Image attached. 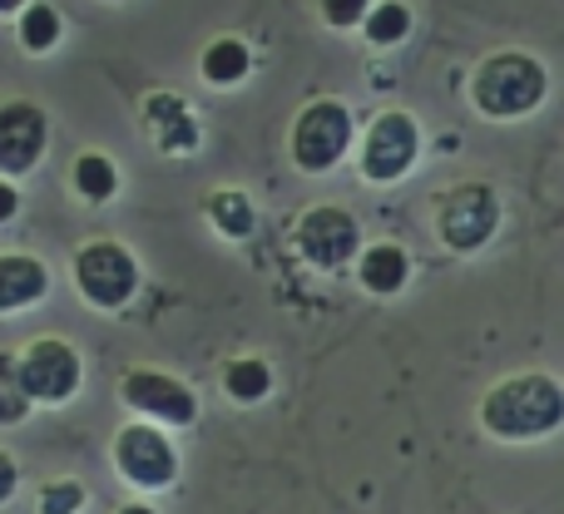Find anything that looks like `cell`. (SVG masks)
I'll list each match as a JSON object with an SVG mask.
<instances>
[{
	"label": "cell",
	"instance_id": "20",
	"mask_svg": "<svg viewBox=\"0 0 564 514\" xmlns=\"http://www.w3.org/2000/svg\"><path fill=\"white\" fill-rule=\"evenodd\" d=\"M361 30H367L371 45H401V40L411 35V10L401 6V0H381V6L367 10Z\"/></svg>",
	"mask_w": 564,
	"mask_h": 514
},
{
	"label": "cell",
	"instance_id": "6",
	"mask_svg": "<svg viewBox=\"0 0 564 514\" xmlns=\"http://www.w3.org/2000/svg\"><path fill=\"white\" fill-rule=\"evenodd\" d=\"M421 154V129L406 109H387L371 119L367 139H361V174L371 184H397L401 174H411Z\"/></svg>",
	"mask_w": 564,
	"mask_h": 514
},
{
	"label": "cell",
	"instance_id": "27",
	"mask_svg": "<svg viewBox=\"0 0 564 514\" xmlns=\"http://www.w3.org/2000/svg\"><path fill=\"white\" fill-rule=\"evenodd\" d=\"M119 514H154L149 505H119Z\"/></svg>",
	"mask_w": 564,
	"mask_h": 514
},
{
	"label": "cell",
	"instance_id": "5",
	"mask_svg": "<svg viewBox=\"0 0 564 514\" xmlns=\"http://www.w3.org/2000/svg\"><path fill=\"white\" fill-rule=\"evenodd\" d=\"M75 287L85 292L95 307H124L139 292V262L129 248L109 243V238L85 243L75 253Z\"/></svg>",
	"mask_w": 564,
	"mask_h": 514
},
{
	"label": "cell",
	"instance_id": "9",
	"mask_svg": "<svg viewBox=\"0 0 564 514\" xmlns=\"http://www.w3.org/2000/svg\"><path fill=\"white\" fill-rule=\"evenodd\" d=\"M119 396H124L129 411H139V416H149V420H164V426H188V420L198 416L194 391H188L178 376H169V371H154V367L124 371V381H119Z\"/></svg>",
	"mask_w": 564,
	"mask_h": 514
},
{
	"label": "cell",
	"instance_id": "18",
	"mask_svg": "<svg viewBox=\"0 0 564 514\" xmlns=\"http://www.w3.org/2000/svg\"><path fill=\"white\" fill-rule=\"evenodd\" d=\"M224 391L234 401H243V406H253V401H263L268 391H273V371L258 357H238V361H228V371H224Z\"/></svg>",
	"mask_w": 564,
	"mask_h": 514
},
{
	"label": "cell",
	"instance_id": "22",
	"mask_svg": "<svg viewBox=\"0 0 564 514\" xmlns=\"http://www.w3.org/2000/svg\"><path fill=\"white\" fill-rule=\"evenodd\" d=\"M35 510L40 514H79L85 510V485H79V480H45Z\"/></svg>",
	"mask_w": 564,
	"mask_h": 514
},
{
	"label": "cell",
	"instance_id": "13",
	"mask_svg": "<svg viewBox=\"0 0 564 514\" xmlns=\"http://www.w3.org/2000/svg\"><path fill=\"white\" fill-rule=\"evenodd\" d=\"M45 292H50L45 262H35L30 253L0 258V311H20V307H30V302H40Z\"/></svg>",
	"mask_w": 564,
	"mask_h": 514
},
{
	"label": "cell",
	"instance_id": "25",
	"mask_svg": "<svg viewBox=\"0 0 564 514\" xmlns=\"http://www.w3.org/2000/svg\"><path fill=\"white\" fill-rule=\"evenodd\" d=\"M15 214H20V194L10 188V178H0V223H10Z\"/></svg>",
	"mask_w": 564,
	"mask_h": 514
},
{
	"label": "cell",
	"instance_id": "23",
	"mask_svg": "<svg viewBox=\"0 0 564 514\" xmlns=\"http://www.w3.org/2000/svg\"><path fill=\"white\" fill-rule=\"evenodd\" d=\"M367 0H322V20L327 25H337V30H351V25H361L367 20Z\"/></svg>",
	"mask_w": 564,
	"mask_h": 514
},
{
	"label": "cell",
	"instance_id": "11",
	"mask_svg": "<svg viewBox=\"0 0 564 514\" xmlns=\"http://www.w3.org/2000/svg\"><path fill=\"white\" fill-rule=\"evenodd\" d=\"M45 139H50L45 109H35L30 99L0 105V174L6 178L30 174L40 164V154H45Z\"/></svg>",
	"mask_w": 564,
	"mask_h": 514
},
{
	"label": "cell",
	"instance_id": "15",
	"mask_svg": "<svg viewBox=\"0 0 564 514\" xmlns=\"http://www.w3.org/2000/svg\"><path fill=\"white\" fill-rule=\"evenodd\" d=\"M248 65H253V59H248V45L243 40H214V45L204 50V79L208 85H243L248 79Z\"/></svg>",
	"mask_w": 564,
	"mask_h": 514
},
{
	"label": "cell",
	"instance_id": "3",
	"mask_svg": "<svg viewBox=\"0 0 564 514\" xmlns=\"http://www.w3.org/2000/svg\"><path fill=\"white\" fill-rule=\"evenodd\" d=\"M351 149V109L341 99H312L292 124V164L302 174H327Z\"/></svg>",
	"mask_w": 564,
	"mask_h": 514
},
{
	"label": "cell",
	"instance_id": "10",
	"mask_svg": "<svg viewBox=\"0 0 564 514\" xmlns=\"http://www.w3.org/2000/svg\"><path fill=\"white\" fill-rule=\"evenodd\" d=\"M361 248V233H357V218L347 208H307L297 223V253L312 262V267H347Z\"/></svg>",
	"mask_w": 564,
	"mask_h": 514
},
{
	"label": "cell",
	"instance_id": "2",
	"mask_svg": "<svg viewBox=\"0 0 564 514\" xmlns=\"http://www.w3.org/2000/svg\"><path fill=\"white\" fill-rule=\"evenodd\" d=\"M545 95L550 75L525 50H500V55L480 59L476 79H470V99L486 119H525L545 105Z\"/></svg>",
	"mask_w": 564,
	"mask_h": 514
},
{
	"label": "cell",
	"instance_id": "7",
	"mask_svg": "<svg viewBox=\"0 0 564 514\" xmlns=\"http://www.w3.org/2000/svg\"><path fill=\"white\" fill-rule=\"evenodd\" d=\"M115 470L139 490H164L178 480V450L159 426H124L115 436Z\"/></svg>",
	"mask_w": 564,
	"mask_h": 514
},
{
	"label": "cell",
	"instance_id": "19",
	"mask_svg": "<svg viewBox=\"0 0 564 514\" xmlns=\"http://www.w3.org/2000/svg\"><path fill=\"white\" fill-rule=\"evenodd\" d=\"M20 45H25L30 55H45V50L59 45V10L50 6V0H30V6L20 10Z\"/></svg>",
	"mask_w": 564,
	"mask_h": 514
},
{
	"label": "cell",
	"instance_id": "16",
	"mask_svg": "<svg viewBox=\"0 0 564 514\" xmlns=\"http://www.w3.org/2000/svg\"><path fill=\"white\" fill-rule=\"evenodd\" d=\"M115 188H119L115 158H105V154H79L75 158V194L85 198V204H109Z\"/></svg>",
	"mask_w": 564,
	"mask_h": 514
},
{
	"label": "cell",
	"instance_id": "4",
	"mask_svg": "<svg viewBox=\"0 0 564 514\" xmlns=\"http://www.w3.org/2000/svg\"><path fill=\"white\" fill-rule=\"evenodd\" d=\"M500 228V198L490 184H456L436 204V233L451 253H476Z\"/></svg>",
	"mask_w": 564,
	"mask_h": 514
},
{
	"label": "cell",
	"instance_id": "21",
	"mask_svg": "<svg viewBox=\"0 0 564 514\" xmlns=\"http://www.w3.org/2000/svg\"><path fill=\"white\" fill-rule=\"evenodd\" d=\"M30 391L20 381V357H0V426H20L30 416Z\"/></svg>",
	"mask_w": 564,
	"mask_h": 514
},
{
	"label": "cell",
	"instance_id": "12",
	"mask_svg": "<svg viewBox=\"0 0 564 514\" xmlns=\"http://www.w3.org/2000/svg\"><path fill=\"white\" fill-rule=\"evenodd\" d=\"M144 129L164 154H188V149H198V139H204V129H198L188 99L164 95V89L144 99Z\"/></svg>",
	"mask_w": 564,
	"mask_h": 514
},
{
	"label": "cell",
	"instance_id": "26",
	"mask_svg": "<svg viewBox=\"0 0 564 514\" xmlns=\"http://www.w3.org/2000/svg\"><path fill=\"white\" fill-rule=\"evenodd\" d=\"M30 0H0V15H10V10H25Z\"/></svg>",
	"mask_w": 564,
	"mask_h": 514
},
{
	"label": "cell",
	"instance_id": "17",
	"mask_svg": "<svg viewBox=\"0 0 564 514\" xmlns=\"http://www.w3.org/2000/svg\"><path fill=\"white\" fill-rule=\"evenodd\" d=\"M208 218L224 238H248L253 233V204H248L243 188H218L208 194Z\"/></svg>",
	"mask_w": 564,
	"mask_h": 514
},
{
	"label": "cell",
	"instance_id": "24",
	"mask_svg": "<svg viewBox=\"0 0 564 514\" xmlns=\"http://www.w3.org/2000/svg\"><path fill=\"white\" fill-rule=\"evenodd\" d=\"M15 485H20V466H15V456H6V450H0V505L15 495Z\"/></svg>",
	"mask_w": 564,
	"mask_h": 514
},
{
	"label": "cell",
	"instance_id": "8",
	"mask_svg": "<svg viewBox=\"0 0 564 514\" xmlns=\"http://www.w3.org/2000/svg\"><path fill=\"white\" fill-rule=\"evenodd\" d=\"M79 376H85L79 351L59 337L30 341L25 357H20V381H25L30 401H45V406H65V401L79 391Z\"/></svg>",
	"mask_w": 564,
	"mask_h": 514
},
{
	"label": "cell",
	"instance_id": "1",
	"mask_svg": "<svg viewBox=\"0 0 564 514\" xmlns=\"http://www.w3.org/2000/svg\"><path fill=\"white\" fill-rule=\"evenodd\" d=\"M564 420V386L545 371H520L486 391L480 401V426L496 440H540L560 430Z\"/></svg>",
	"mask_w": 564,
	"mask_h": 514
},
{
	"label": "cell",
	"instance_id": "14",
	"mask_svg": "<svg viewBox=\"0 0 564 514\" xmlns=\"http://www.w3.org/2000/svg\"><path fill=\"white\" fill-rule=\"evenodd\" d=\"M357 272H361V287H367V292L391 297V292L406 287L411 258H406V248H397V243H377V248H367V253H361Z\"/></svg>",
	"mask_w": 564,
	"mask_h": 514
}]
</instances>
